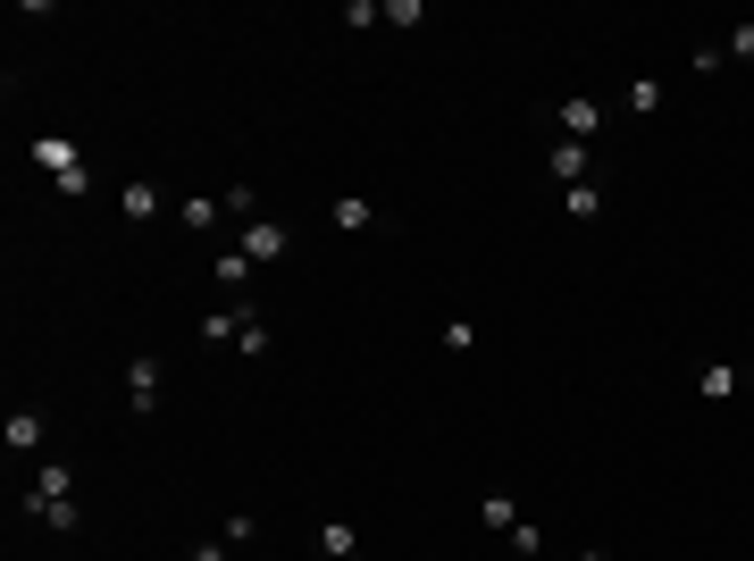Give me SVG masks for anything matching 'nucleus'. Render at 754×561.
Instances as JSON below:
<instances>
[{
	"instance_id": "4468645a",
	"label": "nucleus",
	"mask_w": 754,
	"mask_h": 561,
	"mask_svg": "<svg viewBox=\"0 0 754 561\" xmlns=\"http://www.w3.org/2000/svg\"><path fill=\"white\" fill-rule=\"evenodd\" d=\"M218 285H226V294H235V302L252 294V261H244V252H218Z\"/></svg>"
},
{
	"instance_id": "f8f14e48",
	"label": "nucleus",
	"mask_w": 754,
	"mask_h": 561,
	"mask_svg": "<svg viewBox=\"0 0 754 561\" xmlns=\"http://www.w3.org/2000/svg\"><path fill=\"white\" fill-rule=\"evenodd\" d=\"M327 218H336L344 235H369V226H377V210L360 202V193H336V202H327Z\"/></svg>"
},
{
	"instance_id": "6ab92c4d",
	"label": "nucleus",
	"mask_w": 754,
	"mask_h": 561,
	"mask_svg": "<svg viewBox=\"0 0 754 561\" xmlns=\"http://www.w3.org/2000/svg\"><path fill=\"white\" fill-rule=\"evenodd\" d=\"M176 218H185V226H218V202H210V193H193V202H176Z\"/></svg>"
},
{
	"instance_id": "0eeeda50",
	"label": "nucleus",
	"mask_w": 754,
	"mask_h": 561,
	"mask_svg": "<svg viewBox=\"0 0 754 561\" xmlns=\"http://www.w3.org/2000/svg\"><path fill=\"white\" fill-rule=\"evenodd\" d=\"M553 185H595V151H587V143H553Z\"/></svg>"
},
{
	"instance_id": "1a4fd4ad",
	"label": "nucleus",
	"mask_w": 754,
	"mask_h": 561,
	"mask_svg": "<svg viewBox=\"0 0 754 561\" xmlns=\"http://www.w3.org/2000/svg\"><path fill=\"white\" fill-rule=\"evenodd\" d=\"M34 169H42V176L59 185V176H75L84 160H75V143H68V134H42V143H34Z\"/></svg>"
},
{
	"instance_id": "f3484780",
	"label": "nucleus",
	"mask_w": 754,
	"mask_h": 561,
	"mask_svg": "<svg viewBox=\"0 0 754 561\" xmlns=\"http://www.w3.org/2000/svg\"><path fill=\"white\" fill-rule=\"evenodd\" d=\"M218 210H226V218H244V226H252V218H261V193H252V185H226V202H218Z\"/></svg>"
},
{
	"instance_id": "20e7f679",
	"label": "nucleus",
	"mask_w": 754,
	"mask_h": 561,
	"mask_svg": "<svg viewBox=\"0 0 754 561\" xmlns=\"http://www.w3.org/2000/svg\"><path fill=\"white\" fill-rule=\"evenodd\" d=\"M553 126H562V143H587V151H595L603 101H595V93H562V101H553Z\"/></svg>"
},
{
	"instance_id": "39448f33",
	"label": "nucleus",
	"mask_w": 754,
	"mask_h": 561,
	"mask_svg": "<svg viewBox=\"0 0 754 561\" xmlns=\"http://www.w3.org/2000/svg\"><path fill=\"white\" fill-rule=\"evenodd\" d=\"M235 252H244V261H252V268H277V261H285V252H294V235H285V226H277V218H252V226H244V235H235Z\"/></svg>"
},
{
	"instance_id": "6e6552de",
	"label": "nucleus",
	"mask_w": 754,
	"mask_h": 561,
	"mask_svg": "<svg viewBox=\"0 0 754 561\" xmlns=\"http://www.w3.org/2000/svg\"><path fill=\"white\" fill-rule=\"evenodd\" d=\"M160 386H169V377H160V360H126V411H151V402H160Z\"/></svg>"
},
{
	"instance_id": "f257e3e1",
	"label": "nucleus",
	"mask_w": 754,
	"mask_h": 561,
	"mask_svg": "<svg viewBox=\"0 0 754 561\" xmlns=\"http://www.w3.org/2000/svg\"><path fill=\"white\" fill-rule=\"evenodd\" d=\"M18 511H34L42 528L75 537V528H84V503H75V469H68V461H42V469H34V487L18 494Z\"/></svg>"
},
{
	"instance_id": "f03ea898",
	"label": "nucleus",
	"mask_w": 754,
	"mask_h": 561,
	"mask_svg": "<svg viewBox=\"0 0 754 561\" xmlns=\"http://www.w3.org/2000/svg\"><path fill=\"white\" fill-rule=\"evenodd\" d=\"M202 344H210V353H252V360H261L268 353V310H261V302H218V310H210L202 318Z\"/></svg>"
},
{
	"instance_id": "aec40b11",
	"label": "nucleus",
	"mask_w": 754,
	"mask_h": 561,
	"mask_svg": "<svg viewBox=\"0 0 754 561\" xmlns=\"http://www.w3.org/2000/svg\"><path fill=\"white\" fill-rule=\"evenodd\" d=\"M721 59H754V26H737V34L721 42Z\"/></svg>"
},
{
	"instance_id": "dca6fc26",
	"label": "nucleus",
	"mask_w": 754,
	"mask_h": 561,
	"mask_svg": "<svg viewBox=\"0 0 754 561\" xmlns=\"http://www.w3.org/2000/svg\"><path fill=\"white\" fill-rule=\"evenodd\" d=\"M562 210H570V218H603V185H570Z\"/></svg>"
},
{
	"instance_id": "9d476101",
	"label": "nucleus",
	"mask_w": 754,
	"mask_h": 561,
	"mask_svg": "<svg viewBox=\"0 0 754 561\" xmlns=\"http://www.w3.org/2000/svg\"><path fill=\"white\" fill-rule=\"evenodd\" d=\"M0 445L9 452H42V411H9L0 419Z\"/></svg>"
},
{
	"instance_id": "a211bd4d",
	"label": "nucleus",
	"mask_w": 754,
	"mask_h": 561,
	"mask_svg": "<svg viewBox=\"0 0 754 561\" xmlns=\"http://www.w3.org/2000/svg\"><path fill=\"white\" fill-rule=\"evenodd\" d=\"M445 353H478V318H445Z\"/></svg>"
},
{
	"instance_id": "2eb2a0df",
	"label": "nucleus",
	"mask_w": 754,
	"mask_h": 561,
	"mask_svg": "<svg viewBox=\"0 0 754 561\" xmlns=\"http://www.w3.org/2000/svg\"><path fill=\"white\" fill-rule=\"evenodd\" d=\"M621 101H629V110H638V118H654V110H662V75H638V84H629Z\"/></svg>"
},
{
	"instance_id": "412c9836",
	"label": "nucleus",
	"mask_w": 754,
	"mask_h": 561,
	"mask_svg": "<svg viewBox=\"0 0 754 561\" xmlns=\"http://www.w3.org/2000/svg\"><path fill=\"white\" fill-rule=\"evenodd\" d=\"M226 553H235V544H226V537H202V544H193L185 561H226Z\"/></svg>"
},
{
	"instance_id": "7ed1b4c3",
	"label": "nucleus",
	"mask_w": 754,
	"mask_h": 561,
	"mask_svg": "<svg viewBox=\"0 0 754 561\" xmlns=\"http://www.w3.org/2000/svg\"><path fill=\"white\" fill-rule=\"evenodd\" d=\"M478 520H487L495 537H511V544H520V553H546V528L528 520V511L511 503V494H478Z\"/></svg>"
},
{
	"instance_id": "423d86ee",
	"label": "nucleus",
	"mask_w": 754,
	"mask_h": 561,
	"mask_svg": "<svg viewBox=\"0 0 754 561\" xmlns=\"http://www.w3.org/2000/svg\"><path fill=\"white\" fill-rule=\"evenodd\" d=\"M696 394H704V402H737V394H754V369H746V360H704Z\"/></svg>"
},
{
	"instance_id": "9b49d317",
	"label": "nucleus",
	"mask_w": 754,
	"mask_h": 561,
	"mask_svg": "<svg viewBox=\"0 0 754 561\" xmlns=\"http://www.w3.org/2000/svg\"><path fill=\"white\" fill-rule=\"evenodd\" d=\"M319 561H360V537H353V520H319Z\"/></svg>"
},
{
	"instance_id": "4be33fe9",
	"label": "nucleus",
	"mask_w": 754,
	"mask_h": 561,
	"mask_svg": "<svg viewBox=\"0 0 754 561\" xmlns=\"http://www.w3.org/2000/svg\"><path fill=\"white\" fill-rule=\"evenodd\" d=\"M579 561H612V553H603V544H587V553H579Z\"/></svg>"
},
{
	"instance_id": "ddd939ff",
	"label": "nucleus",
	"mask_w": 754,
	"mask_h": 561,
	"mask_svg": "<svg viewBox=\"0 0 754 561\" xmlns=\"http://www.w3.org/2000/svg\"><path fill=\"white\" fill-rule=\"evenodd\" d=\"M118 210H126V218H160V185H118Z\"/></svg>"
}]
</instances>
